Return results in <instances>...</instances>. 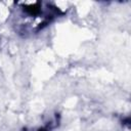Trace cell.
Returning <instances> with one entry per match:
<instances>
[{"mask_svg":"<svg viewBox=\"0 0 131 131\" xmlns=\"http://www.w3.org/2000/svg\"><path fill=\"white\" fill-rule=\"evenodd\" d=\"M61 11L48 2L17 3L13 13L15 30L24 34H32L48 26Z\"/></svg>","mask_w":131,"mask_h":131,"instance_id":"obj_1","label":"cell"}]
</instances>
